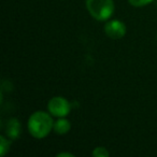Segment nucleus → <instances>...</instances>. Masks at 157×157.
<instances>
[{
    "instance_id": "1",
    "label": "nucleus",
    "mask_w": 157,
    "mask_h": 157,
    "mask_svg": "<svg viewBox=\"0 0 157 157\" xmlns=\"http://www.w3.org/2000/svg\"><path fill=\"white\" fill-rule=\"evenodd\" d=\"M54 127V122L50 114L43 111H38L31 114L28 120V130L33 137L42 139L46 137Z\"/></svg>"
},
{
    "instance_id": "2",
    "label": "nucleus",
    "mask_w": 157,
    "mask_h": 157,
    "mask_svg": "<svg viewBox=\"0 0 157 157\" xmlns=\"http://www.w3.org/2000/svg\"><path fill=\"white\" fill-rule=\"evenodd\" d=\"M86 8L97 21H107L114 12L113 0H86Z\"/></svg>"
},
{
    "instance_id": "3",
    "label": "nucleus",
    "mask_w": 157,
    "mask_h": 157,
    "mask_svg": "<svg viewBox=\"0 0 157 157\" xmlns=\"http://www.w3.org/2000/svg\"><path fill=\"white\" fill-rule=\"evenodd\" d=\"M48 111L57 117H65L70 112V103L63 97H54L48 101Z\"/></svg>"
},
{
    "instance_id": "4",
    "label": "nucleus",
    "mask_w": 157,
    "mask_h": 157,
    "mask_svg": "<svg viewBox=\"0 0 157 157\" xmlns=\"http://www.w3.org/2000/svg\"><path fill=\"white\" fill-rule=\"evenodd\" d=\"M105 31L111 39H122L126 35V26L120 21H110L105 24Z\"/></svg>"
},
{
    "instance_id": "5",
    "label": "nucleus",
    "mask_w": 157,
    "mask_h": 157,
    "mask_svg": "<svg viewBox=\"0 0 157 157\" xmlns=\"http://www.w3.org/2000/svg\"><path fill=\"white\" fill-rule=\"evenodd\" d=\"M22 132V126L17 118H10L6 124V135L11 140H16L20 138Z\"/></svg>"
},
{
    "instance_id": "6",
    "label": "nucleus",
    "mask_w": 157,
    "mask_h": 157,
    "mask_svg": "<svg viewBox=\"0 0 157 157\" xmlns=\"http://www.w3.org/2000/svg\"><path fill=\"white\" fill-rule=\"evenodd\" d=\"M54 130L56 133L58 135H65L71 128V125H70V122L68 120H65V118H59L57 122L54 123Z\"/></svg>"
},
{
    "instance_id": "7",
    "label": "nucleus",
    "mask_w": 157,
    "mask_h": 157,
    "mask_svg": "<svg viewBox=\"0 0 157 157\" xmlns=\"http://www.w3.org/2000/svg\"><path fill=\"white\" fill-rule=\"evenodd\" d=\"M9 147H10L9 140L3 137V136H1V137H0V155H1V156H5L8 151H9Z\"/></svg>"
},
{
    "instance_id": "8",
    "label": "nucleus",
    "mask_w": 157,
    "mask_h": 157,
    "mask_svg": "<svg viewBox=\"0 0 157 157\" xmlns=\"http://www.w3.org/2000/svg\"><path fill=\"white\" fill-rule=\"evenodd\" d=\"M93 156L94 157H108L109 156V152L107 151V148L105 147H96L93 151Z\"/></svg>"
},
{
    "instance_id": "9",
    "label": "nucleus",
    "mask_w": 157,
    "mask_h": 157,
    "mask_svg": "<svg viewBox=\"0 0 157 157\" xmlns=\"http://www.w3.org/2000/svg\"><path fill=\"white\" fill-rule=\"evenodd\" d=\"M129 3L133 7H143V6H146L148 3H151L153 0H128Z\"/></svg>"
},
{
    "instance_id": "10",
    "label": "nucleus",
    "mask_w": 157,
    "mask_h": 157,
    "mask_svg": "<svg viewBox=\"0 0 157 157\" xmlns=\"http://www.w3.org/2000/svg\"><path fill=\"white\" fill-rule=\"evenodd\" d=\"M63 156L74 157V155H73V154H71V153H59V154H57V157H63Z\"/></svg>"
}]
</instances>
